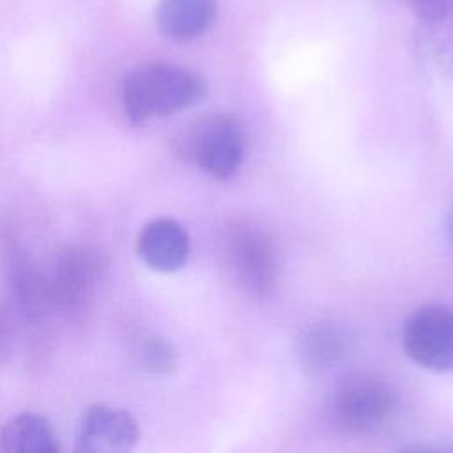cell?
Returning a JSON list of instances; mask_svg holds the SVG:
<instances>
[{"label":"cell","mask_w":453,"mask_h":453,"mask_svg":"<svg viewBox=\"0 0 453 453\" xmlns=\"http://www.w3.org/2000/svg\"><path fill=\"white\" fill-rule=\"evenodd\" d=\"M106 273L108 258L103 251L83 244L65 246L46 273L51 308L67 313L81 311L94 297Z\"/></svg>","instance_id":"5"},{"label":"cell","mask_w":453,"mask_h":453,"mask_svg":"<svg viewBox=\"0 0 453 453\" xmlns=\"http://www.w3.org/2000/svg\"><path fill=\"white\" fill-rule=\"evenodd\" d=\"M398 412L395 389L380 377L354 373L342 379L327 396L329 425L349 437H373L384 432Z\"/></svg>","instance_id":"2"},{"label":"cell","mask_w":453,"mask_h":453,"mask_svg":"<svg viewBox=\"0 0 453 453\" xmlns=\"http://www.w3.org/2000/svg\"><path fill=\"white\" fill-rule=\"evenodd\" d=\"M140 430L136 419L120 407L90 405L78 425L76 451L80 453H122L134 448Z\"/></svg>","instance_id":"7"},{"label":"cell","mask_w":453,"mask_h":453,"mask_svg":"<svg viewBox=\"0 0 453 453\" xmlns=\"http://www.w3.org/2000/svg\"><path fill=\"white\" fill-rule=\"evenodd\" d=\"M5 265L11 292L25 317L32 322L42 320L53 310L48 297L46 273L18 248H11Z\"/></svg>","instance_id":"11"},{"label":"cell","mask_w":453,"mask_h":453,"mask_svg":"<svg viewBox=\"0 0 453 453\" xmlns=\"http://www.w3.org/2000/svg\"><path fill=\"white\" fill-rule=\"evenodd\" d=\"M179 157L218 180L234 177L248 154L244 124L230 113H209L193 120L175 140Z\"/></svg>","instance_id":"3"},{"label":"cell","mask_w":453,"mask_h":453,"mask_svg":"<svg viewBox=\"0 0 453 453\" xmlns=\"http://www.w3.org/2000/svg\"><path fill=\"white\" fill-rule=\"evenodd\" d=\"M218 0H159L156 25L175 42H189L203 35L216 21Z\"/></svg>","instance_id":"10"},{"label":"cell","mask_w":453,"mask_h":453,"mask_svg":"<svg viewBox=\"0 0 453 453\" xmlns=\"http://www.w3.org/2000/svg\"><path fill=\"white\" fill-rule=\"evenodd\" d=\"M448 230H449V237L453 241V211H451V216H449V223H448Z\"/></svg>","instance_id":"15"},{"label":"cell","mask_w":453,"mask_h":453,"mask_svg":"<svg viewBox=\"0 0 453 453\" xmlns=\"http://www.w3.org/2000/svg\"><path fill=\"white\" fill-rule=\"evenodd\" d=\"M58 435L41 414L21 412L0 428V451L4 453H57Z\"/></svg>","instance_id":"12"},{"label":"cell","mask_w":453,"mask_h":453,"mask_svg":"<svg viewBox=\"0 0 453 453\" xmlns=\"http://www.w3.org/2000/svg\"><path fill=\"white\" fill-rule=\"evenodd\" d=\"M407 356L432 372H453V306L425 304L403 324Z\"/></svg>","instance_id":"6"},{"label":"cell","mask_w":453,"mask_h":453,"mask_svg":"<svg viewBox=\"0 0 453 453\" xmlns=\"http://www.w3.org/2000/svg\"><path fill=\"white\" fill-rule=\"evenodd\" d=\"M138 255L154 271L173 273L180 269L191 251L186 228L172 218H156L143 225L138 234Z\"/></svg>","instance_id":"8"},{"label":"cell","mask_w":453,"mask_h":453,"mask_svg":"<svg viewBox=\"0 0 453 453\" xmlns=\"http://www.w3.org/2000/svg\"><path fill=\"white\" fill-rule=\"evenodd\" d=\"M133 356L142 370L156 375L170 373L177 366L175 349L157 334L142 336L134 345Z\"/></svg>","instance_id":"13"},{"label":"cell","mask_w":453,"mask_h":453,"mask_svg":"<svg viewBox=\"0 0 453 453\" xmlns=\"http://www.w3.org/2000/svg\"><path fill=\"white\" fill-rule=\"evenodd\" d=\"M349 331L334 320L308 326L297 338V357L306 372L322 373L340 365L350 352Z\"/></svg>","instance_id":"9"},{"label":"cell","mask_w":453,"mask_h":453,"mask_svg":"<svg viewBox=\"0 0 453 453\" xmlns=\"http://www.w3.org/2000/svg\"><path fill=\"white\" fill-rule=\"evenodd\" d=\"M226 265L239 288L267 299L278 285V248L271 234L251 219H234L223 234Z\"/></svg>","instance_id":"4"},{"label":"cell","mask_w":453,"mask_h":453,"mask_svg":"<svg viewBox=\"0 0 453 453\" xmlns=\"http://www.w3.org/2000/svg\"><path fill=\"white\" fill-rule=\"evenodd\" d=\"M207 83L196 71L172 62H145L120 80V103L134 124L166 117L203 99Z\"/></svg>","instance_id":"1"},{"label":"cell","mask_w":453,"mask_h":453,"mask_svg":"<svg viewBox=\"0 0 453 453\" xmlns=\"http://www.w3.org/2000/svg\"><path fill=\"white\" fill-rule=\"evenodd\" d=\"M426 21H442L453 14V0H403Z\"/></svg>","instance_id":"14"}]
</instances>
